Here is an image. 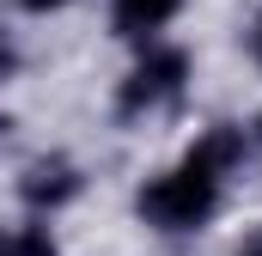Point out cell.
<instances>
[{"label":"cell","mask_w":262,"mask_h":256,"mask_svg":"<svg viewBox=\"0 0 262 256\" xmlns=\"http://www.w3.org/2000/svg\"><path fill=\"white\" fill-rule=\"evenodd\" d=\"M183 79H189V55L183 49H146L134 73L122 79V116H140V110H159V104H171L177 92H183Z\"/></svg>","instance_id":"cell-2"},{"label":"cell","mask_w":262,"mask_h":256,"mask_svg":"<svg viewBox=\"0 0 262 256\" xmlns=\"http://www.w3.org/2000/svg\"><path fill=\"white\" fill-rule=\"evenodd\" d=\"M256 140H262V116H256Z\"/></svg>","instance_id":"cell-9"},{"label":"cell","mask_w":262,"mask_h":256,"mask_svg":"<svg viewBox=\"0 0 262 256\" xmlns=\"http://www.w3.org/2000/svg\"><path fill=\"white\" fill-rule=\"evenodd\" d=\"M256 256H262V250H256Z\"/></svg>","instance_id":"cell-10"},{"label":"cell","mask_w":262,"mask_h":256,"mask_svg":"<svg viewBox=\"0 0 262 256\" xmlns=\"http://www.w3.org/2000/svg\"><path fill=\"white\" fill-rule=\"evenodd\" d=\"M177 6L183 0H116V37H152V31H165L171 18H177Z\"/></svg>","instance_id":"cell-4"},{"label":"cell","mask_w":262,"mask_h":256,"mask_svg":"<svg viewBox=\"0 0 262 256\" xmlns=\"http://www.w3.org/2000/svg\"><path fill=\"white\" fill-rule=\"evenodd\" d=\"M18 195L31 201V207H61L79 195V171H73V159H37L31 171H25V183Z\"/></svg>","instance_id":"cell-3"},{"label":"cell","mask_w":262,"mask_h":256,"mask_svg":"<svg viewBox=\"0 0 262 256\" xmlns=\"http://www.w3.org/2000/svg\"><path fill=\"white\" fill-rule=\"evenodd\" d=\"M12 61H18V55H12V43H6V37H0V79H6V73H12Z\"/></svg>","instance_id":"cell-7"},{"label":"cell","mask_w":262,"mask_h":256,"mask_svg":"<svg viewBox=\"0 0 262 256\" xmlns=\"http://www.w3.org/2000/svg\"><path fill=\"white\" fill-rule=\"evenodd\" d=\"M244 159V134L238 128H207L195 146L183 153V165H171L165 177H152L140 189V220L159 232H195L213 220L226 171Z\"/></svg>","instance_id":"cell-1"},{"label":"cell","mask_w":262,"mask_h":256,"mask_svg":"<svg viewBox=\"0 0 262 256\" xmlns=\"http://www.w3.org/2000/svg\"><path fill=\"white\" fill-rule=\"evenodd\" d=\"M250 55L262 61V12H256V25H250Z\"/></svg>","instance_id":"cell-8"},{"label":"cell","mask_w":262,"mask_h":256,"mask_svg":"<svg viewBox=\"0 0 262 256\" xmlns=\"http://www.w3.org/2000/svg\"><path fill=\"white\" fill-rule=\"evenodd\" d=\"M25 12H55V6H67V0H18Z\"/></svg>","instance_id":"cell-6"},{"label":"cell","mask_w":262,"mask_h":256,"mask_svg":"<svg viewBox=\"0 0 262 256\" xmlns=\"http://www.w3.org/2000/svg\"><path fill=\"white\" fill-rule=\"evenodd\" d=\"M0 256H55V244L43 226H25L18 238H0Z\"/></svg>","instance_id":"cell-5"}]
</instances>
